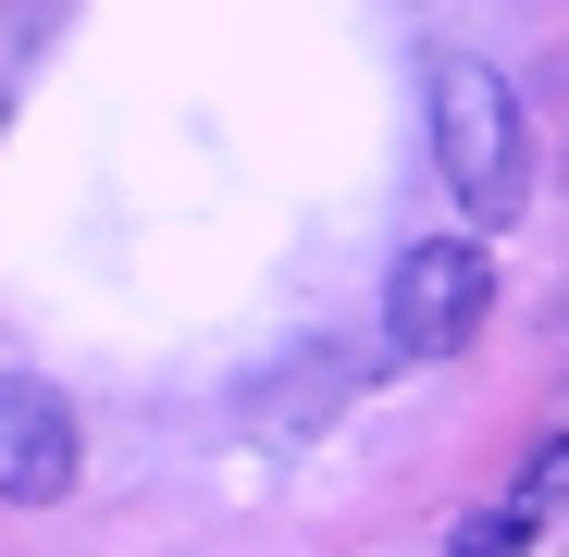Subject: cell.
<instances>
[{
  "instance_id": "obj_4",
  "label": "cell",
  "mask_w": 569,
  "mask_h": 557,
  "mask_svg": "<svg viewBox=\"0 0 569 557\" xmlns=\"http://www.w3.org/2000/svg\"><path fill=\"white\" fill-rule=\"evenodd\" d=\"M359 397V359L347 347H284L272 371H248V397H236V434L248 446H322Z\"/></svg>"
},
{
  "instance_id": "obj_1",
  "label": "cell",
  "mask_w": 569,
  "mask_h": 557,
  "mask_svg": "<svg viewBox=\"0 0 569 557\" xmlns=\"http://www.w3.org/2000/svg\"><path fill=\"white\" fill-rule=\"evenodd\" d=\"M421 112H433V161L458 186L470 223H520L532 211V125H520V87L483 50H433L421 74Z\"/></svg>"
},
{
  "instance_id": "obj_2",
  "label": "cell",
  "mask_w": 569,
  "mask_h": 557,
  "mask_svg": "<svg viewBox=\"0 0 569 557\" xmlns=\"http://www.w3.org/2000/svg\"><path fill=\"white\" fill-rule=\"evenodd\" d=\"M483 310H496V260H483V236H421V248H397V272H385V347L397 359H458L470 335H483Z\"/></svg>"
},
{
  "instance_id": "obj_3",
  "label": "cell",
  "mask_w": 569,
  "mask_h": 557,
  "mask_svg": "<svg viewBox=\"0 0 569 557\" xmlns=\"http://www.w3.org/2000/svg\"><path fill=\"white\" fill-rule=\"evenodd\" d=\"M74 458H87L74 397L38 385V371H0V508H62L74 496Z\"/></svg>"
}]
</instances>
